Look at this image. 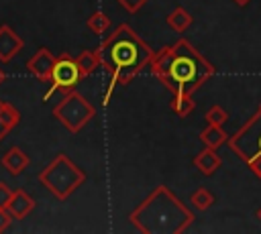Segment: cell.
Listing matches in <instances>:
<instances>
[{
	"label": "cell",
	"instance_id": "cell-1",
	"mask_svg": "<svg viewBox=\"0 0 261 234\" xmlns=\"http://www.w3.org/2000/svg\"><path fill=\"white\" fill-rule=\"evenodd\" d=\"M149 65L153 75L173 96L194 94L206 79L216 73V67L186 39L153 51Z\"/></svg>",
	"mask_w": 261,
	"mask_h": 234
},
{
	"label": "cell",
	"instance_id": "cell-2",
	"mask_svg": "<svg viewBox=\"0 0 261 234\" xmlns=\"http://www.w3.org/2000/svg\"><path fill=\"white\" fill-rule=\"evenodd\" d=\"M104 69L110 75L106 85L102 106H108L110 96L116 85H128L153 57V49L135 33V28L122 22L114 33H110L98 47Z\"/></svg>",
	"mask_w": 261,
	"mask_h": 234
},
{
	"label": "cell",
	"instance_id": "cell-3",
	"mask_svg": "<svg viewBox=\"0 0 261 234\" xmlns=\"http://www.w3.org/2000/svg\"><path fill=\"white\" fill-rule=\"evenodd\" d=\"M128 220L143 234H184L194 222V212L167 185H157L128 214Z\"/></svg>",
	"mask_w": 261,
	"mask_h": 234
},
{
	"label": "cell",
	"instance_id": "cell-4",
	"mask_svg": "<svg viewBox=\"0 0 261 234\" xmlns=\"http://www.w3.org/2000/svg\"><path fill=\"white\" fill-rule=\"evenodd\" d=\"M39 181L43 183V187H47L57 199H67L84 181H86V173L67 157V155H57L41 173H39Z\"/></svg>",
	"mask_w": 261,
	"mask_h": 234
},
{
	"label": "cell",
	"instance_id": "cell-5",
	"mask_svg": "<svg viewBox=\"0 0 261 234\" xmlns=\"http://www.w3.org/2000/svg\"><path fill=\"white\" fill-rule=\"evenodd\" d=\"M228 149L261 179V104L255 114L232 134L228 136Z\"/></svg>",
	"mask_w": 261,
	"mask_h": 234
},
{
	"label": "cell",
	"instance_id": "cell-6",
	"mask_svg": "<svg viewBox=\"0 0 261 234\" xmlns=\"http://www.w3.org/2000/svg\"><path fill=\"white\" fill-rule=\"evenodd\" d=\"M96 114V108L75 90L63 94V100L53 108V116L69 130L80 132Z\"/></svg>",
	"mask_w": 261,
	"mask_h": 234
},
{
	"label": "cell",
	"instance_id": "cell-7",
	"mask_svg": "<svg viewBox=\"0 0 261 234\" xmlns=\"http://www.w3.org/2000/svg\"><path fill=\"white\" fill-rule=\"evenodd\" d=\"M80 79H82V73H80L77 63H75V57H71L67 53H61L55 59L53 73H51V87L45 92L43 100H49L51 94H55L57 90L63 92V94L75 90V85L80 83Z\"/></svg>",
	"mask_w": 261,
	"mask_h": 234
},
{
	"label": "cell",
	"instance_id": "cell-8",
	"mask_svg": "<svg viewBox=\"0 0 261 234\" xmlns=\"http://www.w3.org/2000/svg\"><path fill=\"white\" fill-rule=\"evenodd\" d=\"M55 55L47 49L41 47L37 49V53L27 61V69L41 81H51V73H53V65H55Z\"/></svg>",
	"mask_w": 261,
	"mask_h": 234
},
{
	"label": "cell",
	"instance_id": "cell-9",
	"mask_svg": "<svg viewBox=\"0 0 261 234\" xmlns=\"http://www.w3.org/2000/svg\"><path fill=\"white\" fill-rule=\"evenodd\" d=\"M24 41L8 26V24H0V61L8 63L12 61V57L22 49Z\"/></svg>",
	"mask_w": 261,
	"mask_h": 234
},
{
	"label": "cell",
	"instance_id": "cell-10",
	"mask_svg": "<svg viewBox=\"0 0 261 234\" xmlns=\"http://www.w3.org/2000/svg\"><path fill=\"white\" fill-rule=\"evenodd\" d=\"M194 167H196L202 175L210 177V175H214V173L222 167V159H220V155L216 153V149L204 147V149L194 157Z\"/></svg>",
	"mask_w": 261,
	"mask_h": 234
},
{
	"label": "cell",
	"instance_id": "cell-11",
	"mask_svg": "<svg viewBox=\"0 0 261 234\" xmlns=\"http://www.w3.org/2000/svg\"><path fill=\"white\" fill-rule=\"evenodd\" d=\"M35 208V199L24 191V189H14L12 191V197L6 206V210L12 214V218L16 220H22L24 216H29Z\"/></svg>",
	"mask_w": 261,
	"mask_h": 234
},
{
	"label": "cell",
	"instance_id": "cell-12",
	"mask_svg": "<svg viewBox=\"0 0 261 234\" xmlns=\"http://www.w3.org/2000/svg\"><path fill=\"white\" fill-rule=\"evenodd\" d=\"M0 165H2L10 175H20V173L29 167V157L24 155L22 149L12 147V149H8V151L2 155Z\"/></svg>",
	"mask_w": 261,
	"mask_h": 234
},
{
	"label": "cell",
	"instance_id": "cell-13",
	"mask_svg": "<svg viewBox=\"0 0 261 234\" xmlns=\"http://www.w3.org/2000/svg\"><path fill=\"white\" fill-rule=\"evenodd\" d=\"M20 122V112L10 104L0 100V140L8 136V132Z\"/></svg>",
	"mask_w": 261,
	"mask_h": 234
},
{
	"label": "cell",
	"instance_id": "cell-14",
	"mask_svg": "<svg viewBox=\"0 0 261 234\" xmlns=\"http://www.w3.org/2000/svg\"><path fill=\"white\" fill-rule=\"evenodd\" d=\"M165 22H167V26L173 31V33H186L188 28H190V24L194 22V18H192V14L184 8V6H175L169 14H167V18H165Z\"/></svg>",
	"mask_w": 261,
	"mask_h": 234
},
{
	"label": "cell",
	"instance_id": "cell-15",
	"mask_svg": "<svg viewBox=\"0 0 261 234\" xmlns=\"http://www.w3.org/2000/svg\"><path fill=\"white\" fill-rule=\"evenodd\" d=\"M75 63H77V67H80L82 77H88V75H92V73L98 69V65H102V59H100L98 49H94V51H82V53L75 57Z\"/></svg>",
	"mask_w": 261,
	"mask_h": 234
},
{
	"label": "cell",
	"instance_id": "cell-16",
	"mask_svg": "<svg viewBox=\"0 0 261 234\" xmlns=\"http://www.w3.org/2000/svg\"><path fill=\"white\" fill-rule=\"evenodd\" d=\"M200 140L204 142V147L218 149L220 144H224V142L228 140V134L222 130V126H218V124H208L204 130H200Z\"/></svg>",
	"mask_w": 261,
	"mask_h": 234
},
{
	"label": "cell",
	"instance_id": "cell-17",
	"mask_svg": "<svg viewBox=\"0 0 261 234\" xmlns=\"http://www.w3.org/2000/svg\"><path fill=\"white\" fill-rule=\"evenodd\" d=\"M194 108H196V102H194L192 94H177V96H173V100H171V110H173V114H177L179 118H186Z\"/></svg>",
	"mask_w": 261,
	"mask_h": 234
},
{
	"label": "cell",
	"instance_id": "cell-18",
	"mask_svg": "<svg viewBox=\"0 0 261 234\" xmlns=\"http://www.w3.org/2000/svg\"><path fill=\"white\" fill-rule=\"evenodd\" d=\"M86 24H88V28L94 33V35H104L108 28H110V18L102 12V10H96L88 20H86Z\"/></svg>",
	"mask_w": 261,
	"mask_h": 234
},
{
	"label": "cell",
	"instance_id": "cell-19",
	"mask_svg": "<svg viewBox=\"0 0 261 234\" xmlns=\"http://www.w3.org/2000/svg\"><path fill=\"white\" fill-rule=\"evenodd\" d=\"M190 201L194 203L196 210L204 212V210H208V208L214 203V195H212L206 187H200V189H196V191L190 195Z\"/></svg>",
	"mask_w": 261,
	"mask_h": 234
},
{
	"label": "cell",
	"instance_id": "cell-20",
	"mask_svg": "<svg viewBox=\"0 0 261 234\" xmlns=\"http://www.w3.org/2000/svg\"><path fill=\"white\" fill-rule=\"evenodd\" d=\"M206 122L208 124H218V126H222L226 120H228V114H226V110L222 108V106H212L208 112H206Z\"/></svg>",
	"mask_w": 261,
	"mask_h": 234
},
{
	"label": "cell",
	"instance_id": "cell-21",
	"mask_svg": "<svg viewBox=\"0 0 261 234\" xmlns=\"http://www.w3.org/2000/svg\"><path fill=\"white\" fill-rule=\"evenodd\" d=\"M116 2H118V4H120L124 10H126V12L135 14V12H139V10H141V8H143V6H145L149 0H116Z\"/></svg>",
	"mask_w": 261,
	"mask_h": 234
},
{
	"label": "cell",
	"instance_id": "cell-22",
	"mask_svg": "<svg viewBox=\"0 0 261 234\" xmlns=\"http://www.w3.org/2000/svg\"><path fill=\"white\" fill-rule=\"evenodd\" d=\"M10 197H12V189L4 181H0V208H6Z\"/></svg>",
	"mask_w": 261,
	"mask_h": 234
},
{
	"label": "cell",
	"instance_id": "cell-23",
	"mask_svg": "<svg viewBox=\"0 0 261 234\" xmlns=\"http://www.w3.org/2000/svg\"><path fill=\"white\" fill-rule=\"evenodd\" d=\"M12 222V214L6 208H0V232H4Z\"/></svg>",
	"mask_w": 261,
	"mask_h": 234
},
{
	"label": "cell",
	"instance_id": "cell-24",
	"mask_svg": "<svg viewBox=\"0 0 261 234\" xmlns=\"http://www.w3.org/2000/svg\"><path fill=\"white\" fill-rule=\"evenodd\" d=\"M232 2H234L237 6H243V8H245V6H247V4L251 2V0H232Z\"/></svg>",
	"mask_w": 261,
	"mask_h": 234
},
{
	"label": "cell",
	"instance_id": "cell-25",
	"mask_svg": "<svg viewBox=\"0 0 261 234\" xmlns=\"http://www.w3.org/2000/svg\"><path fill=\"white\" fill-rule=\"evenodd\" d=\"M4 77H6V75H4V71H2V69H0V83H2V81H4Z\"/></svg>",
	"mask_w": 261,
	"mask_h": 234
},
{
	"label": "cell",
	"instance_id": "cell-26",
	"mask_svg": "<svg viewBox=\"0 0 261 234\" xmlns=\"http://www.w3.org/2000/svg\"><path fill=\"white\" fill-rule=\"evenodd\" d=\"M257 216H259V218H261V208H259V212H257Z\"/></svg>",
	"mask_w": 261,
	"mask_h": 234
}]
</instances>
